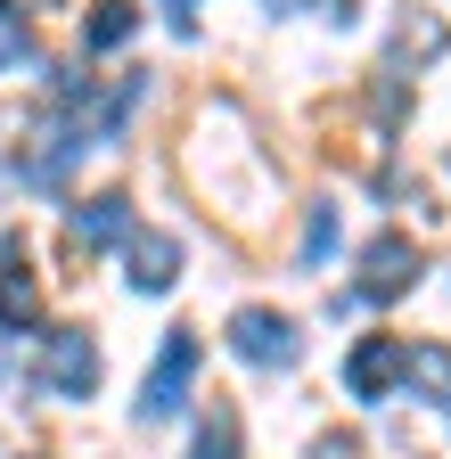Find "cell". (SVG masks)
Segmentation results:
<instances>
[{
    "mask_svg": "<svg viewBox=\"0 0 451 459\" xmlns=\"http://www.w3.org/2000/svg\"><path fill=\"white\" fill-rule=\"evenodd\" d=\"M230 353H239V361H255V369H288V361L304 353V336H296V320H288V312L247 304V312H230Z\"/></svg>",
    "mask_w": 451,
    "mask_h": 459,
    "instance_id": "obj_2",
    "label": "cell"
},
{
    "mask_svg": "<svg viewBox=\"0 0 451 459\" xmlns=\"http://www.w3.org/2000/svg\"><path fill=\"white\" fill-rule=\"evenodd\" d=\"M25 41H33V33H25V17H17V0H0V74L25 57Z\"/></svg>",
    "mask_w": 451,
    "mask_h": 459,
    "instance_id": "obj_13",
    "label": "cell"
},
{
    "mask_svg": "<svg viewBox=\"0 0 451 459\" xmlns=\"http://www.w3.org/2000/svg\"><path fill=\"white\" fill-rule=\"evenodd\" d=\"M132 25H140V9H132V0H99V9H91V25H82V41H91V49H116V41H132Z\"/></svg>",
    "mask_w": 451,
    "mask_h": 459,
    "instance_id": "obj_11",
    "label": "cell"
},
{
    "mask_svg": "<svg viewBox=\"0 0 451 459\" xmlns=\"http://www.w3.org/2000/svg\"><path fill=\"white\" fill-rule=\"evenodd\" d=\"M451 49V25H435V17H403L394 25V57H411V66H427V57H443Z\"/></svg>",
    "mask_w": 451,
    "mask_h": 459,
    "instance_id": "obj_10",
    "label": "cell"
},
{
    "mask_svg": "<svg viewBox=\"0 0 451 459\" xmlns=\"http://www.w3.org/2000/svg\"><path fill=\"white\" fill-rule=\"evenodd\" d=\"M403 385H411V394H427V402H451V344H443V336H411Z\"/></svg>",
    "mask_w": 451,
    "mask_h": 459,
    "instance_id": "obj_9",
    "label": "cell"
},
{
    "mask_svg": "<svg viewBox=\"0 0 451 459\" xmlns=\"http://www.w3.org/2000/svg\"><path fill=\"white\" fill-rule=\"evenodd\" d=\"M411 279H419V247L403 238V230H386V238L361 247V279H353V296H361V304H394V296H411Z\"/></svg>",
    "mask_w": 451,
    "mask_h": 459,
    "instance_id": "obj_3",
    "label": "cell"
},
{
    "mask_svg": "<svg viewBox=\"0 0 451 459\" xmlns=\"http://www.w3.org/2000/svg\"><path fill=\"white\" fill-rule=\"evenodd\" d=\"M41 385L58 394V402H91L99 394V344L82 328H58V336H49V353H41Z\"/></svg>",
    "mask_w": 451,
    "mask_h": 459,
    "instance_id": "obj_4",
    "label": "cell"
},
{
    "mask_svg": "<svg viewBox=\"0 0 451 459\" xmlns=\"http://www.w3.org/2000/svg\"><path fill=\"white\" fill-rule=\"evenodd\" d=\"M66 238H74V255L124 247V238H132V197H124V189H99V197H82V205H74V221H66Z\"/></svg>",
    "mask_w": 451,
    "mask_h": 459,
    "instance_id": "obj_6",
    "label": "cell"
},
{
    "mask_svg": "<svg viewBox=\"0 0 451 459\" xmlns=\"http://www.w3.org/2000/svg\"><path fill=\"white\" fill-rule=\"evenodd\" d=\"M312 459H361V435H336V427H328V435L312 443Z\"/></svg>",
    "mask_w": 451,
    "mask_h": 459,
    "instance_id": "obj_15",
    "label": "cell"
},
{
    "mask_svg": "<svg viewBox=\"0 0 451 459\" xmlns=\"http://www.w3.org/2000/svg\"><path fill=\"white\" fill-rule=\"evenodd\" d=\"M189 377H197V328H164L156 361L140 377V419H173L189 402Z\"/></svg>",
    "mask_w": 451,
    "mask_h": 459,
    "instance_id": "obj_1",
    "label": "cell"
},
{
    "mask_svg": "<svg viewBox=\"0 0 451 459\" xmlns=\"http://www.w3.org/2000/svg\"><path fill=\"white\" fill-rule=\"evenodd\" d=\"M403 361H411V336H361L353 353H345V385H353V402H386L394 385H403Z\"/></svg>",
    "mask_w": 451,
    "mask_h": 459,
    "instance_id": "obj_5",
    "label": "cell"
},
{
    "mask_svg": "<svg viewBox=\"0 0 451 459\" xmlns=\"http://www.w3.org/2000/svg\"><path fill=\"white\" fill-rule=\"evenodd\" d=\"M173 9H181V17H189V0H173Z\"/></svg>",
    "mask_w": 451,
    "mask_h": 459,
    "instance_id": "obj_16",
    "label": "cell"
},
{
    "mask_svg": "<svg viewBox=\"0 0 451 459\" xmlns=\"http://www.w3.org/2000/svg\"><path fill=\"white\" fill-rule=\"evenodd\" d=\"M189 459H239V419L221 411V419H205V435H197V451Z\"/></svg>",
    "mask_w": 451,
    "mask_h": 459,
    "instance_id": "obj_12",
    "label": "cell"
},
{
    "mask_svg": "<svg viewBox=\"0 0 451 459\" xmlns=\"http://www.w3.org/2000/svg\"><path fill=\"white\" fill-rule=\"evenodd\" d=\"M41 320V279L25 271V247H0V328H33Z\"/></svg>",
    "mask_w": 451,
    "mask_h": 459,
    "instance_id": "obj_7",
    "label": "cell"
},
{
    "mask_svg": "<svg viewBox=\"0 0 451 459\" xmlns=\"http://www.w3.org/2000/svg\"><path fill=\"white\" fill-rule=\"evenodd\" d=\"M173 279H181V238H164V230L132 238V287H140V296H164Z\"/></svg>",
    "mask_w": 451,
    "mask_h": 459,
    "instance_id": "obj_8",
    "label": "cell"
},
{
    "mask_svg": "<svg viewBox=\"0 0 451 459\" xmlns=\"http://www.w3.org/2000/svg\"><path fill=\"white\" fill-rule=\"evenodd\" d=\"M328 247H336V205H312V221H304V255L320 263Z\"/></svg>",
    "mask_w": 451,
    "mask_h": 459,
    "instance_id": "obj_14",
    "label": "cell"
}]
</instances>
